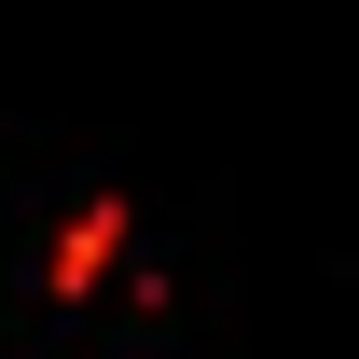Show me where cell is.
<instances>
[{
    "instance_id": "6da1fadb",
    "label": "cell",
    "mask_w": 359,
    "mask_h": 359,
    "mask_svg": "<svg viewBox=\"0 0 359 359\" xmlns=\"http://www.w3.org/2000/svg\"><path fill=\"white\" fill-rule=\"evenodd\" d=\"M111 249H125V208H83V222L55 235V290H97V276H111Z\"/></svg>"
}]
</instances>
